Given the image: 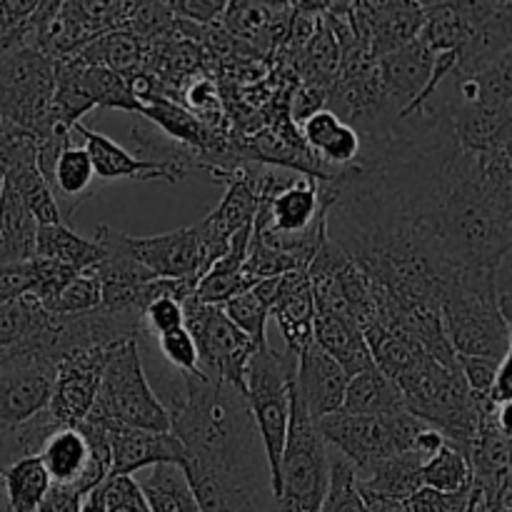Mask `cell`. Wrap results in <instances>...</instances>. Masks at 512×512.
<instances>
[{"label": "cell", "mask_w": 512, "mask_h": 512, "mask_svg": "<svg viewBox=\"0 0 512 512\" xmlns=\"http://www.w3.org/2000/svg\"><path fill=\"white\" fill-rule=\"evenodd\" d=\"M443 445H445L443 433H438V430H435V428L425 425V428L418 433V438H415L413 453H418L420 458L428 460V458H433V455L438 453V450L443 448Z\"/></svg>", "instance_id": "cell-47"}, {"label": "cell", "mask_w": 512, "mask_h": 512, "mask_svg": "<svg viewBox=\"0 0 512 512\" xmlns=\"http://www.w3.org/2000/svg\"><path fill=\"white\" fill-rule=\"evenodd\" d=\"M423 488L438 490V493H460V490L470 488L468 460L445 443L433 458L425 460Z\"/></svg>", "instance_id": "cell-31"}, {"label": "cell", "mask_w": 512, "mask_h": 512, "mask_svg": "<svg viewBox=\"0 0 512 512\" xmlns=\"http://www.w3.org/2000/svg\"><path fill=\"white\" fill-rule=\"evenodd\" d=\"M80 505H83V495L75 493L73 488H65V485H50L43 503L38 505V510L35 512H80Z\"/></svg>", "instance_id": "cell-45"}, {"label": "cell", "mask_w": 512, "mask_h": 512, "mask_svg": "<svg viewBox=\"0 0 512 512\" xmlns=\"http://www.w3.org/2000/svg\"><path fill=\"white\" fill-rule=\"evenodd\" d=\"M150 50H153V40H143L128 30H115V33L95 38L70 60H75L78 65L108 68L123 78H133V75L148 70Z\"/></svg>", "instance_id": "cell-22"}, {"label": "cell", "mask_w": 512, "mask_h": 512, "mask_svg": "<svg viewBox=\"0 0 512 512\" xmlns=\"http://www.w3.org/2000/svg\"><path fill=\"white\" fill-rule=\"evenodd\" d=\"M433 63L435 53L420 43V38L375 60L385 100L398 110V115L420 98L433 73Z\"/></svg>", "instance_id": "cell-16"}, {"label": "cell", "mask_w": 512, "mask_h": 512, "mask_svg": "<svg viewBox=\"0 0 512 512\" xmlns=\"http://www.w3.org/2000/svg\"><path fill=\"white\" fill-rule=\"evenodd\" d=\"M360 493V490H358ZM360 498H363L365 508L368 512H413L408 508V503L405 500H393V498H375V495H363L360 493Z\"/></svg>", "instance_id": "cell-48"}, {"label": "cell", "mask_w": 512, "mask_h": 512, "mask_svg": "<svg viewBox=\"0 0 512 512\" xmlns=\"http://www.w3.org/2000/svg\"><path fill=\"white\" fill-rule=\"evenodd\" d=\"M440 318L455 355L485 360L510 355L512 323L500 315L495 295L453 280L440 298Z\"/></svg>", "instance_id": "cell-7"}, {"label": "cell", "mask_w": 512, "mask_h": 512, "mask_svg": "<svg viewBox=\"0 0 512 512\" xmlns=\"http://www.w3.org/2000/svg\"><path fill=\"white\" fill-rule=\"evenodd\" d=\"M95 243L103 248L105 255H123V258L135 260L160 280H200L208 273L203 243L195 225L163 235H150V238H130L110 225H98Z\"/></svg>", "instance_id": "cell-9"}, {"label": "cell", "mask_w": 512, "mask_h": 512, "mask_svg": "<svg viewBox=\"0 0 512 512\" xmlns=\"http://www.w3.org/2000/svg\"><path fill=\"white\" fill-rule=\"evenodd\" d=\"M330 480V458L298 390L290 388V425L275 488V512H320Z\"/></svg>", "instance_id": "cell-5"}, {"label": "cell", "mask_w": 512, "mask_h": 512, "mask_svg": "<svg viewBox=\"0 0 512 512\" xmlns=\"http://www.w3.org/2000/svg\"><path fill=\"white\" fill-rule=\"evenodd\" d=\"M225 0H173L170 10L178 20L200 25H215L225 10Z\"/></svg>", "instance_id": "cell-43"}, {"label": "cell", "mask_w": 512, "mask_h": 512, "mask_svg": "<svg viewBox=\"0 0 512 512\" xmlns=\"http://www.w3.org/2000/svg\"><path fill=\"white\" fill-rule=\"evenodd\" d=\"M320 512H368L358 493V485H355L353 465L343 455L330 460L328 493H325Z\"/></svg>", "instance_id": "cell-34"}, {"label": "cell", "mask_w": 512, "mask_h": 512, "mask_svg": "<svg viewBox=\"0 0 512 512\" xmlns=\"http://www.w3.org/2000/svg\"><path fill=\"white\" fill-rule=\"evenodd\" d=\"M185 328L183 303L173 298H155L143 313V333L158 335L170 333V330Z\"/></svg>", "instance_id": "cell-39"}, {"label": "cell", "mask_w": 512, "mask_h": 512, "mask_svg": "<svg viewBox=\"0 0 512 512\" xmlns=\"http://www.w3.org/2000/svg\"><path fill=\"white\" fill-rule=\"evenodd\" d=\"M185 330L198 350V368L208 380L233 385L245 393L248 365L258 348L228 320L223 308L205 305L190 295L183 303Z\"/></svg>", "instance_id": "cell-8"}, {"label": "cell", "mask_w": 512, "mask_h": 512, "mask_svg": "<svg viewBox=\"0 0 512 512\" xmlns=\"http://www.w3.org/2000/svg\"><path fill=\"white\" fill-rule=\"evenodd\" d=\"M138 485L150 512H200L180 465H153Z\"/></svg>", "instance_id": "cell-27"}, {"label": "cell", "mask_w": 512, "mask_h": 512, "mask_svg": "<svg viewBox=\"0 0 512 512\" xmlns=\"http://www.w3.org/2000/svg\"><path fill=\"white\" fill-rule=\"evenodd\" d=\"M80 512H105L103 498H100V488H95L93 493L85 495L83 505H80Z\"/></svg>", "instance_id": "cell-49"}, {"label": "cell", "mask_w": 512, "mask_h": 512, "mask_svg": "<svg viewBox=\"0 0 512 512\" xmlns=\"http://www.w3.org/2000/svg\"><path fill=\"white\" fill-rule=\"evenodd\" d=\"M105 512H150L148 508H115V510H105Z\"/></svg>", "instance_id": "cell-50"}, {"label": "cell", "mask_w": 512, "mask_h": 512, "mask_svg": "<svg viewBox=\"0 0 512 512\" xmlns=\"http://www.w3.org/2000/svg\"><path fill=\"white\" fill-rule=\"evenodd\" d=\"M423 465L425 458L418 453H400L370 465L363 473H355V485L363 495L375 498L408 500L415 490L423 488Z\"/></svg>", "instance_id": "cell-23"}, {"label": "cell", "mask_w": 512, "mask_h": 512, "mask_svg": "<svg viewBox=\"0 0 512 512\" xmlns=\"http://www.w3.org/2000/svg\"><path fill=\"white\" fill-rule=\"evenodd\" d=\"M175 23L170 3H128L123 30L143 40H155L168 33Z\"/></svg>", "instance_id": "cell-36"}, {"label": "cell", "mask_w": 512, "mask_h": 512, "mask_svg": "<svg viewBox=\"0 0 512 512\" xmlns=\"http://www.w3.org/2000/svg\"><path fill=\"white\" fill-rule=\"evenodd\" d=\"M343 413L348 415H370V418H385L405 410L403 395L395 388L393 380L385 378L378 368H368L348 380L343 398Z\"/></svg>", "instance_id": "cell-26"}, {"label": "cell", "mask_w": 512, "mask_h": 512, "mask_svg": "<svg viewBox=\"0 0 512 512\" xmlns=\"http://www.w3.org/2000/svg\"><path fill=\"white\" fill-rule=\"evenodd\" d=\"M298 355L290 350H273L270 345L260 348L248 365L245 378V400L255 420L265 463L270 473V488H278V468L283 458L285 440L290 425V388L295 383Z\"/></svg>", "instance_id": "cell-4"}, {"label": "cell", "mask_w": 512, "mask_h": 512, "mask_svg": "<svg viewBox=\"0 0 512 512\" xmlns=\"http://www.w3.org/2000/svg\"><path fill=\"white\" fill-rule=\"evenodd\" d=\"M313 343L325 355H330L348 378L373 368V358H370V350L365 345L363 330L343 315L315 313Z\"/></svg>", "instance_id": "cell-21"}, {"label": "cell", "mask_w": 512, "mask_h": 512, "mask_svg": "<svg viewBox=\"0 0 512 512\" xmlns=\"http://www.w3.org/2000/svg\"><path fill=\"white\" fill-rule=\"evenodd\" d=\"M470 488H473V483H470ZM470 488L460 490V493H438V490L420 488L405 503L413 512H465L470 500Z\"/></svg>", "instance_id": "cell-40"}, {"label": "cell", "mask_w": 512, "mask_h": 512, "mask_svg": "<svg viewBox=\"0 0 512 512\" xmlns=\"http://www.w3.org/2000/svg\"><path fill=\"white\" fill-rule=\"evenodd\" d=\"M95 308H100V283L93 270H85L75 275L45 310L53 315H83Z\"/></svg>", "instance_id": "cell-35"}, {"label": "cell", "mask_w": 512, "mask_h": 512, "mask_svg": "<svg viewBox=\"0 0 512 512\" xmlns=\"http://www.w3.org/2000/svg\"><path fill=\"white\" fill-rule=\"evenodd\" d=\"M158 395L185 450L183 473L200 512H275L268 463L245 393L205 375L163 378Z\"/></svg>", "instance_id": "cell-1"}, {"label": "cell", "mask_w": 512, "mask_h": 512, "mask_svg": "<svg viewBox=\"0 0 512 512\" xmlns=\"http://www.w3.org/2000/svg\"><path fill=\"white\" fill-rule=\"evenodd\" d=\"M38 458L50 475V483L73 488L83 498L100 488L110 475V465L95 458L78 428H60L50 435Z\"/></svg>", "instance_id": "cell-14"}, {"label": "cell", "mask_w": 512, "mask_h": 512, "mask_svg": "<svg viewBox=\"0 0 512 512\" xmlns=\"http://www.w3.org/2000/svg\"><path fill=\"white\" fill-rule=\"evenodd\" d=\"M458 360V370L463 375L465 385L473 395H483L490 398V388H493L495 373H498L500 360H485V358H465V355H455Z\"/></svg>", "instance_id": "cell-41"}, {"label": "cell", "mask_w": 512, "mask_h": 512, "mask_svg": "<svg viewBox=\"0 0 512 512\" xmlns=\"http://www.w3.org/2000/svg\"><path fill=\"white\" fill-rule=\"evenodd\" d=\"M425 428L423 420L400 410L385 418L370 415H348L343 410L315 420V430L325 445H335L343 458L353 465L355 473H363L370 465L393 455L410 453L415 438Z\"/></svg>", "instance_id": "cell-6"}, {"label": "cell", "mask_w": 512, "mask_h": 512, "mask_svg": "<svg viewBox=\"0 0 512 512\" xmlns=\"http://www.w3.org/2000/svg\"><path fill=\"white\" fill-rule=\"evenodd\" d=\"M300 133H303V143L308 145L310 153L330 175L358 163L360 148H363L360 135L328 108L310 115L300 125Z\"/></svg>", "instance_id": "cell-20"}, {"label": "cell", "mask_w": 512, "mask_h": 512, "mask_svg": "<svg viewBox=\"0 0 512 512\" xmlns=\"http://www.w3.org/2000/svg\"><path fill=\"white\" fill-rule=\"evenodd\" d=\"M78 65L75 60H70ZM80 80H83L85 90H88L93 108H115L128 110V113H143V105L135 100L133 90H130V78L113 73L108 68H93V65H78Z\"/></svg>", "instance_id": "cell-29"}, {"label": "cell", "mask_w": 512, "mask_h": 512, "mask_svg": "<svg viewBox=\"0 0 512 512\" xmlns=\"http://www.w3.org/2000/svg\"><path fill=\"white\" fill-rule=\"evenodd\" d=\"M158 350L175 373L190 375V378H200L203 375L198 368V350H195L193 338H190V333L185 328L158 335Z\"/></svg>", "instance_id": "cell-38"}, {"label": "cell", "mask_w": 512, "mask_h": 512, "mask_svg": "<svg viewBox=\"0 0 512 512\" xmlns=\"http://www.w3.org/2000/svg\"><path fill=\"white\" fill-rule=\"evenodd\" d=\"M0 478H3L8 512H35L38 505L43 503L50 485H53L38 455L15 460L13 465H8V468L0 473Z\"/></svg>", "instance_id": "cell-28"}, {"label": "cell", "mask_w": 512, "mask_h": 512, "mask_svg": "<svg viewBox=\"0 0 512 512\" xmlns=\"http://www.w3.org/2000/svg\"><path fill=\"white\" fill-rule=\"evenodd\" d=\"M38 148V135L0 118V175L3 178L23 168H33L35 158H38Z\"/></svg>", "instance_id": "cell-32"}, {"label": "cell", "mask_w": 512, "mask_h": 512, "mask_svg": "<svg viewBox=\"0 0 512 512\" xmlns=\"http://www.w3.org/2000/svg\"><path fill=\"white\" fill-rule=\"evenodd\" d=\"M5 183L13 185L15 193L20 195V200L25 203V208L30 210V215L35 218L38 225H58L63 223L58 213V205H55L53 193H50L48 183L43 180V175L38 173V168H23L18 173L8 175Z\"/></svg>", "instance_id": "cell-30"}, {"label": "cell", "mask_w": 512, "mask_h": 512, "mask_svg": "<svg viewBox=\"0 0 512 512\" xmlns=\"http://www.w3.org/2000/svg\"><path fill=\"white\" fill-rule=\"evenodd\" d=\"M270 315H273L280 333H283L285 350L300 358V353L313 343L315 323V300L305 270L283 275L280 295L273 308H270Z\"/></svg>", "instance_id": "cell-19"}, {"label": "cell", "mask_w": 512, "mask_h": 512, "mask_svg": "<svg viewBox=\"0 0 512 512\" xmlns=\"http://www.w3.org/2000/svg\"><path fill=\"white\" fill-rule=\"evenodd\" d=\"M88 418L125 425V428L170 433V415L158 400V393L145 373L138 338L125 340L110 355L108 365L100 375L98 393H95Z\"/></svg>", "instance_id": "cell-3"}, {"label": "cell", "mask_w": 512, "mask_h": 512, "mask_svg": "<svg viewBox=\"0 0 512 512\" xmlns=\"http://www.w3.org/2000/svg\"><path fill=\"white\" fill-rule=\"evenodd\" d=\"M30 268H33V285H30L28 295H33L43 308H48V305L63 293L65 285L78 275L73 268H68V265H60L43 258L30 260Z\"/></svg>", "instance_id": "cell-37"}, {"label": "cell", "mask_w": 512, "mask_h": 512, "mask_svg": "<svg viewBox=\"0 0 512 512\" xmlns=\"http://www.w3.org/2000/svg\"><path fill=\"white\" fill-rule=\"evenodd\" d=\"M473 25L463 48L458 50L453 78H473L490 65L512 55V5L500 3H470Z\"/></svg>", "instance_id": "cell-13"}, {"label": "cell", "mask_w": 512, "mask_h": 512, "mask_svg": "<svg viewBox=\"0 0 512 512\" xmlns=\"http://www.w3.org/2000/svg\"><path fill=\"white\" fill-rule=\"evenodd\" d=\"M435 240L455 270H498L512 248L510 148L460 150L435 220Z\"/></svg>", "instance_id": "cell-2"}, {"label": "cell", "mask_w": 512, "mask_h": 512, "mask_svg": "<svg viewBox=\"0 0 512 512\" xmlns=\"http://www.w3.org/2000/svg\"><path fill=\"white\" fill-rule=\"evenodd\" d=\"M35 235H38V223L13 185L5 183L0 193V265L33 260Z\"/></svg>", "instance_id": "cell-24"}, {"label": "cell", "mask_w": 512, "mask_h": 512, "mask_svg": "<svg viewBox=\"0 0 512 512\" xmlns=\"http://www.w3.org/2000/svg\"><path fill=\"white\" fill-rule=\"evenodd\" d=\"M35 258L53 260V263L68 265L75 273L95 268L105 258L103 248L95 240L83 238L70 225H38L35 235Z\"/></svg>", "instance_id": "cell-25"}, {"label": "cell", "mask_w": 512, "mask_h": 512, "mask_svg": "<svg viewBox=\"0 0 512 512\" xmlns=\"http://www.w3.org/2000/svg\"><path fill=\"white\" fill-rule=\"evenodd\" d=\"M70 130H75V133L83 138V148L88 150L95 175H98V180L103 185L110 183V180H138V183L165 180V183L173 185L185 178L178 170L135 158L133 153H128V150L123 148V145H118L115 140H110L108 135L98 133V130L85 128L83 123H75Z\"/></svg>", "instance_id": "cell-18"}, {"label": "cell", "mask_w": 512, "mask_h": 512, "mask_svg": "<svg viewBox=\"0 0 512 512\" xmlns=\"http://www.w3.org/2000/svg\"><path fill=\"white\" fill-rule=\"evenodd\" d=\"M328 103V88H318V85H295L293 95H290V120L295 125H303L310 115L318 110H325Z\"/></svg>", "instance_id": "cell-42"}, {"label": "cell", "mask_w": 512, "mask_h": 512, "mask_svg": "<svg viewBox=\"0 0 512 512\" xmlns=\"http://www.w3.org/2000/svg\"><path fill=\"white\" fill-rule=\"evenodd\" d=\"M30 285H33V268H30V260L28 263L0 265V305L28 295Z\"/></svg>", "instance_id": "cell-44"}, {"label": "cell", "mask_w": 512, "mask_h": 512, "mask_svg": "<svg viewBox=\"0 0 512 512\" xmlns=\"http://www.w3.org/2000/svg\"><path fill=\"white\" fill-rule=\"evenodd\" d=\"M223 313L228 315L230 323L245 335V338L253 340L255 348H265L268 345V320H270V308H265L258 298L253 295V290L238 295V298L228 300L223 305Z\"/></svg>", "instance_id": "cell-33"}, {"label": "cell", "mask_w": 512, "mask_h": 512, "mask_svg": "<svg viewBox=\"0 0 512 512\" xmlns=\"http://www.w3.org/2000/svg\"><path fill=\"white\" fill-rule=\"evenodd\" d=\"M70 133L73 130H53L40 138L38 158H35V168L48 183L65 225L73 223L78 205L103 185L95 175L88 150L83 145H73Z\"/></svg>", "instance_id": "cell-10"}, {"label": "cell", "mask_w": 512, "mask_h": 512, "mask_svg": "<svg viewBox=\"0 0 512 512\" xmlns=\"http://www.w3.org/2000/svg\"><path fill=\"white\" fill-rule=\"evenodd\" d=\"M110 475H133L153 465H183L185 450L173 433L108 425Z\"/></svg>", "instance_id": "cell-15"}, {"label": "cell", "mask_w": 512, "mask_h": 512, "mask_svg": "<svg viewBox=\"0 0 512 512\" xmlns=\"http://www.w3.org/2000/svg\"><path fill=\"white\" fill-rule=\"evenodd\" d=\"M53 385V360L38 350L20 348L0 368V438L48 408Z\"/></svg>", "instance_id": "cell-11"}, {"label": "cell", "mask_w": 512, "mask_h": 512, "mask_svg": "<svg viewBox=\"0 0 512 512\" xmlns=\"http://www.w3.org/2000/svg\"><path fill=\"white\" fill-rule=\"evenodd\" d=\"M510 365H512V355H505L498 365V373H495L493 388H490V400L498 405L503 403H512V385H510Z\"/></svg>", "instance_id": "cell-46"}, {"label": "cell", "mask_w": 512, "mask_h": 512, "mask_svg": "<svg viewBox=\"0 0 512 512\" xmlns=\"http://www.w3.org/2000/svg\"><path fill=\"white\" fill-rule=\"evenodd\" d=\"M348 380L343 368L315 343H310L300 353L298 370H295V390H298V398L303 400L313 423L343 408Z\"/></svg>", "instance_id": "cell-17"}, {"label": "cell", "mask_w": 512, "mask_h": 512, "mask_svg": "<svg viewBox=\"0 0 512 512\" xmlns=\"http://www.w3.org/2000/svg\"><path fill=\"white\" fill-rule=\"evenodd\" d=\"M113 353L115 348H78L58 358L48 413L58 420L60 428H75L88 418L100 375Z\"/></svg>", "instance_id": "cell-12"}, {"label": "cell", "mask_w": 512, "mask_h": 512, "mask_svg": "<svg viewBox=\"0 0 512 512\" xmlns=\"http://www.w3.org/2000/svg\"><path fill=\"white\" fill-rule=\"evenodd\" d=\"M3 185H5V178H3V175H0V193H3Z\"/></svg>", "instance_id": "cell-51"}]
</instances>
